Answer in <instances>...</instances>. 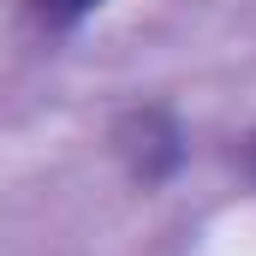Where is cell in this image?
I'll return each mask as SVG.
<instances>
[{"label":"cell","instance_id":"obj_1","mask_svg":"<svg viewBox=\"0 0 256 256\" xmlns=\"http://www.w3.org/2000/svg\"><path fill=\"white\" fill-rule=\"evenodd\" d=\"M114 155H120V167L131 173V185H143V191L167 185L185 167V126H179V114L161 108V102L126 108L114 120Z\"/></svg>","mask_w":256,"mask_h":256},{"label":"cell","instance_id":"obj_2","mask_svg":"<svg viewBox=\"0 0 256 256\" xmlns=\"http://www.w3.org/2000/svg\"><path fill=\"white\" fill-rule=\"evenodd\" d=\"M108 0H24V18L42 30V36H66V30H78L90 12H102Z\"/></svg>","mask_w":256,"mask_h":256},{"label":"cell","instance_id":"obj_3","mask_svg":"<svg viewBox=\"0 0 256 256\" xmlns=\"http://www.w3.org/2000/svg\"><path fill=\"white\" fill-rule=\"evenodd\" d=\"M244 167H250V179H256V131L244 137Z\"/></svg>","mask_w":256,"mask_h":256}]
</instances>
